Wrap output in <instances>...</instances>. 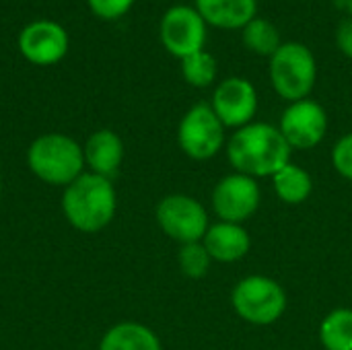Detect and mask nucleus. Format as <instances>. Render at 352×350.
<instances>
[{"label":"nucleus","instance_id":"f257e3e1","mask_svg":"<svg viewBox=\"0 0 352 350\" xmlns=\"http://www.w3.org/2000/svg\"><path fill=\"white\" fill-rule=\"evenodd\" d=\"M227 155L239 173L250 177H266L289 165L291 144L278 128L258 122L239 128L231 136Z\"/></svg>","mask_w":352,"mask_h":350},{"label":"nucleus","instance_id":"f03ea898","mask_svg":"<svg viewBox=\"0 0 352 350\" xmlns=\"http://www.w3.org/2000/svg\"><path fill=\"white\" fill-rule=\"evenodd\" d=\"M118 196L111 179L85 171L62 194V212L80 233H99L116 217Z\"/></svg>","mask_w":352,"mask_h":350},{"label":"nucleus","instance_id":"7ed1b4c3","mask_svg":"<svg viewBox=\"0 0 352 350\" xmlns=\"http://www.w3.org/2000/svg\"><path fill=\"white\" fill-rule=\"evenodd\" d=\"M27 167L39 182L54 188H66L87 171L82 146L60 132L41 134L29 144Z\"/></svg>","mask_w":352,"mask_h":350},{"label":"nucleus","instance_id":"20e7f679","mask_svg":"<svg viewBox=\"0 0 352 350\" xmlns=\"http://www.w3.org/2000/svg\"><path fill=\"white\" fill-rule=\"evenodd\" d=\"M318 64L311 50L299 41L283 43L270 56V80L274 91L287 101L307 99L316 85Z\"/></svg>","mask_w":352,"mask_h":350},{"label":"nucleus","instance_id":"39448f33","mask_svg":"<svg viewBox=\"0 0 352 350\" xmlns=\"http://www.w3.org/2000/svg\"><path fill=\"white\" fill-rule=\"evenodd\" d=\"M233 307L245 322L268 326L285 314L287 295L268 276H248L233 291Z\"/></svg>","mask_w":352,"mask_h":350},{"label":"nucleus","instance_id":"423d86ee","mask_svg":"<svg viewBox=\"0 0 352 350\" xmlns=\"http://www.w3.org/2000/svg\"><path fill=\"white\" fill-rule=\"evenodd\" d=\"M225 140V126L217 118L210 105L198 103L194 105L179 122L177 128V142L182 151L196 159L206 161L214 157Z\"/></svg>","mask_w":352,"mask_h":350},{"label":"nucleus","instance_id":"0eeeda50","mask_svg":"<svg viewBox=\"0 0 352 350\" xmlns=\"http://www.w3.org/2000/svg\"><path fill=\"white\" fill-rule=\"evenodd\" d=\"M157 223L163 233L175 241L196 243L208 231V217L204 206L184 194H171L157 206Z\"/></svg>","mask_w":352,"mask_h":350},{"label":"nucleus","instance_id":"6e6552de","mask_svg":"<svg viewBox=\"0 0 352 350\" xmlns=\"http://www.w3.org/2000/svg\"><path fill=\"white\" fill-rule=\"evenodd\" d=\"M161 43L163 47L184 60L190 54L204 50L206 43V23L196 8L177 4L171 6L161 19Z\"/></svg>","mask_w":352,"mask_h":350},{"label":"nucleus","instance_id":"1a4fd4ad","mask_svg":"<svg viewBox=\"0 0 352 350\" xmlns=\"http://www.w3.org/2000/svg\"><path fill=\"white\" fill-rule=\"evenodd\" d=\"M19 52L35 66H54L68 54V33L56 21H33L19 35Z\"/></svg>","mask_w":352,"mask_h":350},{"label":"nucleus","instance_id":"9d476101","mask_svg":"<svg viewBox=\"0 0 352 350\" xmlns=\"http://www.w3.org/2000/svg\"><path fill=\"white\" fill-rule=\"evenodd\" d=\"M210 107L223 126L243 128L252 124V118L256 116V109H258L256 87L248 78H241V76L225 78L214 89Z\"/></svg>","mask_w":352,"mask_h":350},{"label":"nucleus","instance_id":"9b49d317","mask_svg":"<svg viewBox=\"0 0 352 350\" xmlns=\"http://www.w3.org/2000/svg\"><path fill=\"white\" fill-rule=\"evenodd\" d=\"M278 130L291 149H314L326 136L328 116L320 103L301 99L285 109Z\"/></svg>","mask_w":352,"mask_h":350},{"label":"nucleus","instance_id":"f8f14e48","mask_svg":"<svg viewBox=\"0 0 352 350\" xmlns=\"http://www.w3.org/2000/svg\"><path fill=\"white\" fill-rule=\"evenodd\" d=\"M260 204V188L254 177L235 173L219 182L212 192L214 212L225 223H241L250 219Z\"/></svg>","mask_w":352,"mask_h":350},{"label":"nucleus","instance_id":"ddd939ff","mask_svg":"<svg viewBox=\"0 0 352 350\" xmlns=\"http://www.w3.org/2000/svg\"><path fill=\"white\" fill-rule=\"evenodd\" d=\"M85 169L89 173L111 179L124 161V142L113 130H97L82 144Z\"/></svg>","mask_w":352,"mask_h":350},{"label":"nucleus","instance_id":"4468645a","mask_svg":"<svg viewBox=\"0 0 352 350\" xmlns=\"http://www.w3.org/2000/svg\"><path fill=\"white\" fill-rule=\"evenodd\" d=\"M198 14L206 25L217 29H243L252 19H256V0H194Z\"/></svg>","mask_w":352,"mask_h":350},{"label":"nucleus","instance_id":"2eb2a0df","mask_svg":"<svg viewBox=\"0 0 352 350\" xmlns=\"http://www.w3.org/2000/svg\"><path fill=\"white\" fill-rule=\"evenodd\" d=\"M250 235L237 223H217L204 235V248L212 260L237 262L250 252Z\"/></svg>","mask_w":352,"mask_h":350},{"label":"nucleus","instance_id":"dca6fc26","mask_svg":"<svg viewBox=\"0 0 352 350\" xmlns=\"http://www.w3.org/2000/svg\"><path fill=\"white\" fill-rule=\"evenodd\" d=\"M97 350H161L157 334L136 322H122L111 326Z\"/></svg>","mask_w":352,"mask_h":350},{"label":"nucleus","instance_id":"f3484780","mask_svg":"<svg viewBox=\"0 0 352 350\" xmlns=\"http://www.w3.org/2000/svg\"><path fill=\"white\" fill-rule=\"evenodd\" d=\"M274 177V190L278 198L287 204H301L311 194V177L301 167L289 163Z\"/></svg>","mask_w":352,"mask_h":350},{"label":"nucleus","instance_id":"a211bd4d","mask_svg":"<svg viewBox=\"0 0 352 350\" xmlns=\"http://www.w3.org/2000/svg\"><path fill=\"white\" fill-rule=\"evenodd\" d=\"M322 344L328 350H352V309H334L320 328Z\"/></svg>","mask_w":352,"mask_h":350},{"label":"nucleus","instance_id":"6ab92c4d","mask_svg":"<svg viewBox=\"0 0 352 350\" xmlns=\"http://www.w3.org/2000/svg\"><path fill=\"white\" fill-rule=\"evenodd\" d=\"M241 35H243V43L250 52L258 54V56H272L280 45V33L278 29L266 21V19H252L243 29H241Z\"/></svg>","mask_w":352,"mask_h":350},{"label":"nucleus","instance_id":"aec40b11","mask_svg":"<svg viewBox=\"0 0 352 350\" xmlns=\"http://www.w3.org/2000/svg\"><path fill=\"white\" fill-rule=\"evenodd\" d=\"M182 74L192 87H208L217 78V60L206 50L190 54L182 60Z\"/></svg>","mask_w":352,"mask_h":350},{"label":"nucleus","instance_id":"412c9836","mask_svg":"<svg viewBox=\"0 0 352 350\" xmlns=\"http://www.w3.org/2000/svg\"><path fill=\"white\" fill-rule=\"evenodd\" d=\"M179 268L186 276L190 278H200L208 272L210 268V256L204 248V243L196 241V243H184L179 250Z\"/></svg>","mask_w":352,"mask_h":350},{"label":"nucleus","instance_id":"4be33fe9","mask_svg":"<svg viewBox=\"0 0 352 350\" xmlns=\"http://www.w3.org/2000/svg\"><path fill=\"white\" fill-rule=\"evenodd\" d=\"M87 2L91 12L105 21H116L124 17L134 4V0H87Z\"/></svg>","mask_w":352,"mask_h":350},{"label":"nucleus","instance_id":"5701e85b","mask_svg":"<svg viewBox=\"0 0 352 350\" xmlns=\"http://www.w3.org/2000/svg\"><path fill=\"white\" fill-rule=\"evenodd\" d=\"M332 161L340 175H344L346 179H352V134L342 136L336 142V146L332 151Z\"/></svg>","mask_w":352,"mask_h":350},{"label":"nucleus","instance_id":"b1692460","mask_svg":"<svg viewBox=\"0 0 352 350\" xmlns=\"http://www.w3.org/2000/svg\"><path fill=\"white\" fill-rule=\"evenodd\" d=\"M336 45L346 58L352 60V19L340 23V27L336 31Z\"/></svg>","mask_w":352,"mask_h":350},{"label":"nucleus","instance_id":"393cba45","mask_svg":"<svg viewBox=\"0 0 352 350\" xmlns=\"http://www.w3.org/2000/svg\"><path fill=\"white\" fill-rule=\"evenodd\" d=\"M344 4H346V10L352 14V0H344Z\"/></svg>","mask_w":352,"mask_h":350},{"label":"nucleus","instance_id":"a878e982","mask_svg":"<svg viewBox=\"0 0 352 350\" xmlns=\"http://www.w3.org/2000/svg\"><path fill=\"white\" fill-rule=\"evenodd\" d=\"M0 198H2V177H0Z\"/></svg>","mask_w":352,"mask_h":350}]
</instances>
